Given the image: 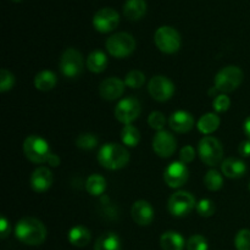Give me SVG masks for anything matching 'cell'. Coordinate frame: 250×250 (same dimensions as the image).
Instances as JSON below:
<instances>
[{"label": "cell", "instance_id": "32", "mask_svg": "<svg viewBox=\"0 0 250 250\" xmlns=\"http://www.w3.org/2000/svg\"><path fill=\"white\" fill-rule=\"evenodd\" d=\"M234 247L237 250H250V229H243L236 234Z\"/></svg>", "mask_w": 250, "mask_h": 250}, {"label": "cell", "instance_id": "8", "mask_svg": "<svg viewBox=\"0 0 250 250\" xmlns=\"http://www.w3.org/2000/svg\"><path fill=\"white\" fill-rule=\"evenodd\" d=\"M197 207L195 204V198L186 190L173 193L170 197L167 203V209L172 216L185 217L193 211V209Z\"/></svg>", "mask_w": 250, "mask_h": 250}, {"label": "cell", "instance_id": "23", "mask_svg": "<svg viewBox=\"0 0 250 250\" xmlns=\"http://www.w3.org/2000/svg\"><path fill=\"white\" fill-rule=\"evenodd\" d=\"M146 12V0H127L124 6L125 16L132 21L141 20Z\"/></svg>", "mask_w": 250, "mask_h": 250}, {"label": "cell", "instance_id": "36", "mask_svg": "<svg viewBox=\"0 0 250 250\" xmlns=\"http://www.w3.org/2000/svg\"><path fill=\"white\" fill-rule=\"evenodd\" d=\"M15 84V77L9 70L6 68H2L0 71V92L5 93L7 90L12 89Z\"/></svg>", "mask_w": 250, "mask_h": 250}, {"label": "cell", "instance_id": "25", "mask_svg": "<svg viewBox=\"0 0 250 250\" xmlns=\"http://www.w3.org/2000/svg\"><path fill=\"white\" fill-rule=\"evenodd\" d=\"M107 56L104 51L94 50L88 55L87 67L93 73H102L107 67Z\"/></svg>", "mask_w": 250, "mask_h": 250}, {"label": "cell", "instance_id": "22", "mask_svg": "<svg viewBox=\"0 0 250 250\" xmlns=\"http://www.w3.org/2000/svg\"><path fill=\"white\" fill-rule=\"evenodd\" d=\"M220 124H221V120L215 112H208L198 120L197 128L200 133L209 136L219 128Z\"/></svg>", "mask_w": 250, "mask_h": 250}, {"label": "cell", "instance_id": "21", "mask_svg": "<svg viewBox=\"0 0 250 250\" xmlns=\"http://www.w3.org/2000/svg\"><path fill=\"white\" fill-rule=\"evenodd\" d=\"M160 246L163 250H183L186 242L182 234L175 231H167L161 236Z\"/></svg>", "mask_w": 250, "mask_h": 250}, {"label": "cell", "instance_id": "17", "mask_svg": "<svg viewBox=\"0 0 250 250\" xmlns=\"http://www.w3.org/2000/svg\"><path fill=\"white\" fill-rule=\"evenodd\" d=\"M29 185L36 193L46 192L53 185V173L48 167L41 166L36 168L31 175Z\"/></svg>", "mask_w": 250, "mask_h": 250}, {"label": "cell", "instance_id": "13", "mask_svg": "<svg viewBox=\"0 0 250 250\" xmlns=\"http://www.w3.org/2000/svg\"><path fill=\"white\" fill-rule=\"evenodd\" d=\"M189 177V171L182 161H175L165 168L164 180L170 188H181L186 185Z\"/></svg>", "mask_w": 250, "mask_h": 250}, {"label": "cell", "instance_id": "16", "mask_svg": "<svg viewBox=\"0 0 250 250\" xmlns=\"http://www.w3.org/2000/svg\"><path fill=\"white\" fill-rule=\"evenodd\" d=\"M131 215L137 225L148 226L154 220V209L146 200H138L132 205Z\"/></svg>", "mask_w": 250, "mask_h": 250}, {"label": "cell", "instance_id": "15", "mask_svg": "<svg viewBox=\"0 0 250 250\" xmlns=\"http://www.w3.org/2000/svg\"><path fill=\"white\" fill-rule=\"evenodd\" d=\"M125 81H121L117 77H110L103 81L99 85V94L104 100H116L122 97L125 92Z\"/></svg>", "mask_w": 250, "mask_h": 250}, {"label": "cell", "instance_id": "14", "mask_svg": "<svg viewBox=\"0 0 250 250\" xmlns=\"http://www.w3.org/2000/svg\"><path fill=\"white\" fill-rule=\"evenodd\" d=\"M153 149L160 158H170L177 149V141L170 132L159 131L153 139Z\"/></svg>", "mask_w": 250, "mask_h": 250}, {"label": "cell", "instance_id": "34", "mask_svg": "<svg viewBox=\"0 0 250 250\" xmlns=\"http://www.w3.org/2000/svg\"><path fill=\"white\" fill-rule=\"evenodd\" d=\"M148 125L155 131H164L166 125L165 115L160 111H153L148 117Z\"/></svg>", "mask_w": 250, "mask_h": 250}, {"label": "cell", "instance_id": "40", "mask_svg": "<svg viewBox=\"0 0 250 250\" xmlns=\"http://www.w3.org/2000/svg\"><path fill=\"white\" fill-rule=\"evenodd\" d=\"M238 153L241 154L242 156H244V158H248L250 156V141H243L241 142V144H239L238 146Z\"/></svg>", "mask_w": 250, "mask_h": 250}, {"label": "cell", "instance_id": "44", "mask_svg": "<svg viewBox=\"0 0 250 250\" xmlns=\"http://www.w3.org/2000/svg\"><path fill=\"white\" fill-rule=\"evenodd\" d=\"M249 189H250V185H249Z\"/></svg>", "mask_w": 250, "mask_h": 250}, {"label": "cell", "instance_id": "4", "mask_svg": "<svg viewBox=\"0 0 250 250\" xmlns=\"http://www.w3.org/2000/svg\"><path fill=\"white\" fill-rule=\"evenodd\" d=\"M23 153L29 161L34 164L48 163L51 155L49 143L42 137L29 136L23 142Z\"/></svg>", "mask_w": 250, "mask_h": 250}, {"label": "cell", "instance_id": "26", "mask_svg": "<svg viewBox=\"0 0 250 250\" xmlns=\"http://www.w3.org/2000/svg\"><path fill=\"white\" fill-rule=\"evenodd\" d=\"M94 250H121V241L120 237L114 232L103 233L95 241Z\"/></svg>", "mask_w": 250, "mask_h": 250}, {"label": "cell", "instance_id": "3", "mask_svg": "<svg viewBox=\"0 0 250 250\" xmlns=\"http://www.w3.org/2000/svg\"><path fill=\"white\" fill-rule=\"evenodd\" d=\"M107 53L116 59H125L131 55L136 49V39L126 32L112 34L105 43Z\"/></svg>", "mask_w": 250, "mask_h": 250}, {"label": "cell", "instance_id": "5", "mask_svg": "<svg viewBox=\"0 0 250 250\" xmlns=\"http://www.w3.org/2000/svg\"><path fill=\"white\" fill-rule=\"evenodd\" d=\"M243 71L238 66H226L217 72L215 77V88L222 94L232 93L243 82Z\"/></svg>", "mask_w": 250, "mask_h": 250}, {"label": "cell", "instance_id": "27", "mask_svg": "<svg viewBox=\"0 0 250 250\" xmlns=\"http://www.w3.org/2000/svg\"><path fill=\"white\" fill-rule=\"evenodd\" d=\"M106 180L102 175H97V173L90 175L88 177L87 182H85V189L93 197H99V195H102L106 190Z\"/></svg>", "mask_w": 250, "mask_h": 250}, {"label": "cell", "instance_id": "42", "mask_svg": "<svg viewBox=\"0 0 250 250\" xmlns=\"http://www.w3.org/2000/svg\"><path fill=\"white\" fill-rule=\"evenodd\" d=\"M243 129H244V133H246V136L248 137V139L250 141V116L247 117L246 121H244Z\"/></svg>", "mask_w": 250, "mask_h": 250}, {"label": "cell", "instance_id": "35", "mask_svg": "<svg viewBox=\"0 0 250 250\" xmlns=\"http://www.w3.org/2000/svg\"><path fill=\"white\" fill-rule=\"evenodd\" d=\"M187 250H208L209 249V244L205 237L200 236V234H194L190 237L186 243Z\"/></svg>", "mask_w": 250, "mask_h": 250}, {"label": "cell", "instance_id": "6", "mask_svg": "<svg viewBox=\"0 0 250 250\" xmlns=\"http://www.w3.org/2000/svg\"><path fill=\"white\" fill-rule=\"evenodd\" d=\"M198 153L203 163L208 166H216L222 163L224 148L221 142L211 136H205L198 146Z\"/></svg>", "mask_w": 250, "mask_h": 250}, {"label": "cell", "instance_id": "2", "mask_svg": "<svg viewBox=\"0 0 250 250\" xmlns=\"http://www.w3.org/2000/svg\"><path fill=\"white\" fill-rule=\"evenodd\" d=\"M98 161L107 170H120L129 161V153L124 146L116 143L104 144L98 153Z\"/></svg>", "mask_w": 250, "mask_h": 250}, {"label": "cell", "instance_id": "20", "mask_svg": "<svg viewBox=\"0 0 250 250\" xmlns=\"http://www.w3.org/2000/svg\"><path fill=\"white\" fill-rule=\"evenodd\" d=\"M67 238L73 247L84 248L89 244L92 236H90L89 229H85L84 226H75L68 231Z\"/></svg>", "mask_w": 250, "mask_h": 250}, {"label": "cell", "instance_id": "1", "mask_svg": "<svg viewBox=\"0 0 250 250\" xmlns=\"http://www.w3.org/2000/svg\"><path fill=\"white\" fill-rule=\"evenodd\" d=\"M15 234L26 246H41L46 238V229L43 222L34 217H23L17 222Z\"/></svg>", "mask_w": 250, "mask_h": 250}, {"label": "cell", "instance_id": "12", "mask_svg": "<svg viewBox=\"0 0 250 250\" xmlns=\"http://www.w3.org/2000/svg\"><path fill=\"white\" fill-rule=\"evenodd\" d=\"M120 23V15L111 7H104L95 12L93 17V26L100 33L112 32Z\"/></svg>", "mask_w": 250, "mask_h": 250}, {"label": "cell", "instance_id": "24", "mask_svg": "<svg viewBox=\"0 0 250 250\" xmlns=\"http://www.w3.org/2000/svg\"><path fill=\"white\" fill-rule=\"evenodd\" d=\"M56 83H58V77L53 71H41L34 77V87L41 92H49L55 87Z\"/></svg>", "mask_w": 250, "mask_h": 250}, {"label": "cell", "instance_id": "11", "mask_svg": "<svg viewBox=\"0 0 250 250\" xmlns=\"http://www.w3.org/2000/svg\"><path fill=\"white\" fill-rule=\"evenodd\" d=\"M142 106L139 100L136 98H125L117 103L115 107V116L121 124L131 125L134 120H137L141 115Z\"/></svg>", "mask_w": 250, "mask_h": 250}, {"label": "cell", "instance_id": "19", "mask_svg": "<svg viewBox=\"0 0 250 250\" xmlns=\"http://www.w3.org/2000/svg\"><path fill=\"white\" fill-rule=\"evenodd\" d=\"M221 171L225 177L241 178L246 175L247 165L237 158H227L221 163Z\"/></svg>", "mask_w": 250, "mask_h": 250}, {"label": "cell", "instance_id": "28", "mask_svg": "<svg viewBox=\"0 0 250 250\" xmlns=\"http://www.w3.org/2000/svg\"><path fill=\"white\" fill-rule=\"evenodd\" d=\"M121 139L125 146L133 148V146H138L139 141H141V133H139L138 128L132 124L125 125L121 131Z\"/></svg>", "mask_w": 250, "mask_h": 250}, {"label": "cell", "instance_id": "38", "mask_svg": "<svg viewBox=\"0 0 250 250\" xmlns=\"http://www.w3.org/2000/svg\"><path fill=\"white\" fill-rule=\"evenodd\" d=\"M195 150L192 146H186L180 151V160L183 164H189L194 160Z\"/></svg>", "mask_w": 250, "mask_h": 250}, {"label": "cell", "instance_id": "41", "mask_svg": "<svg viewBox=\"0 0 250 250\" xmlns=\"http://www.w3.org/2000/svg\"><path fill=\"white\" fill-rule=\"evenodd\" d=\"M48 164L50 166H54V167H55V166L60 165V158H59L58 155H55V154H51L50 158H49L48 160Z\"/></svg>", "mask_w": 250, "mask_h": 250}, {"label": "cell", "instance_id": "33", "mask_svg": "<svg viewBox=\"0 0 250 250\" xmlns=\"http://www.w3.org/2000/svg\"><path fill=\"white\" fill-rule=\"evenodd\" d=\"M195 209H197V212L202 217H210L216 211V207H215L214 202L210 199H202L197 204Z\"/></svg>", "mask_w": 250, "mask_h": 250}, {"label": "cell", "instance_id": "18", "mask_svg": "<svg viewBox=\"0 0 250 250\" xmlns=\"http://www.w3.org/2000/svg\"><path fill=\"white\" fill-rule=\"evenodd\" d=\"M168 126L176 133H187L194 127V117L188 111L178 110L170 116Z\"/></svg>", "mask_w": 250, "mask_h": 250}, {"label": "cell", "instance_id": "31", "mask_svg": "<svg viewBox=\"0 0 250 250\" xmlns=\"http://www.w3.org/2000/svg\"><path fill=\"white\" fill-rule=\"evenodd\" d=\"M99 143V139L93 133H82L76 139V146L83 150H92Z\"/></svg>", "mask_w": 250, "mask_h": 250}, {"label": "cell", "instance_id": "37", "mask_svg": "<svg viewBox=\"0 0 250 250\" xmlns=\"http://www.w3.org/2000/svg\"><path fill=\"white\" fill-rule=\"evenodd\" d=\"M231 106V99L227 97L226 94H219L216 95V98L212 102V107L216 112L222 114V112H226L227 110Z\"/></svg>", "mask_w": 250, "mask_h": 250}, {"label": "cell", "instance_id": "30", "mask_svg": "<svg viewBox=\"0 0 250 250\" xmlns=\"http://www.w3.org/2000/svg\"><path fill=\"white\" fill-rule=\"evenodd\" d=\"M146 83V75L142 71L133 70L129 71L125 77V84L129 88H141Z\"/></svg>", "mask_w": 250, "mask_h": 250}, {"label": "cell", "instance_id": "43", "mask_svg": "<svg viewBox=\"0 0 250 250\" xmlns=\"http://www.w3.org/2000/svg\"><path fill=\"white\" fill-rule=\"evenodd\" d=\"M12 1H16V2H19V1H22V0H12Z\"/></svg>", "mask_w": 250, "mask_h": 250}, {"label": "cell", "instance_id": "7", "mask_svg": "<svg viewBox=\"0 0 250 250\" xmlns=\"http://www.w3.org/2000/svg\"><path fill=\"white\" fill-rule=\"evenodd\" d=\"M154 42L159 50L165 54L176 53L180 50L182 44V39L177 29L170 26H163L156 29Z\"/></svg>", "mask_w": 250, "mask_h": 250}, {"label": "cell", "instance_id": "10", "mask_svg": "<svg viewBox=\"0 0 250 250\" xmlns=\"http://www.w3.org/2000/svg\"><path fill=\"white\" fill-rule=\"evenodd\" d=\"M149 94L156 102H167L175 94V84L165 76H154L148 83Z\"/></svg>", "mask_w": 250, "mask_h": 250}, {"label": "cell", "instance_id": "39", "mask_svg": "<svg viewBox=\"0 0 250 250\" xmlns=\"http://www.w3.org/2000/svg\"><path fill=\"white\" fill-rule=\"evenodd\" d=\"M10 231H11L10 222L7 221L6 217L1 216V219H0V237L5 239L10 234Z\"/></svg>", "mask_w": 250, "mask_h": 250}, {"label": "cell", "instance_id": "29", "mask_svg": "<svg viewBox=\"0 0 250 250\" xmlns=\"http://www.w3.org/2000/svg\"><path fill=\"white\" fill-rule=\"evenodd\" d=\"M204 185L209 190L216 192V190L221 189L222 186H224V177H222V175L219 171L210 170L205 175Z\"/></svg>", "mask_w": 250, "mask_h": 250}, {"label": "cell", "instance_id": "9", "mask_svg": "<svg viewBox=\"0 0 250 250\" xmlns=\"http://www.w3.org/2000/svg\"><path fill=\"white\" fill-rule=\"evenodd\" d=\"M83 55L75 48H68L63 51L60 59V70L65 77L75 78L83 71Z\"/></svg>", "mask_w": 250, "mask_h": 250}]
</instances>
